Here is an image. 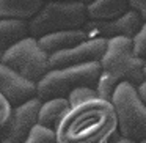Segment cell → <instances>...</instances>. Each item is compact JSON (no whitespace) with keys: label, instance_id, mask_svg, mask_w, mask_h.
Masks as SVG:
<instances>
[{"label":"cell","instance_id":"1","mask_svg":"<svg viewBox=\"0 0 146 143\" xmlns=\"http://www.w3.org/2000/svg\"><path fill=\"white\" fill-rule=\"evenodd\" d=\"M118 134L116 110L101 98L72 107L55 130L57 143H110Z\"/></svg>","mask_w":146,"mask_h":143},{"label":"cell","instance_id":"2","mask_svg":"<svg viewBox=\"0 0 146 143\" xmlns=\"http://www.w3.org/2000/svg\"><path fill=\"white\" fill-rule=\"evenodd\" d=\"M102 76L98 82V94L104 101L113 99L118 85L123 82L140 86L145 82L146 63L133 52V39L113 38L108 39V47L101 60Z\"/></svg>","mask_w":146,"mask_h":143},{"label":"cell","instance_id":"3","mask_svg":"<svg viewBox=\"0 0 146 143\" xmlns=\"http://www.w3.org/2000/svg\"><path fill=\"white\" fill-rule=\"evenodd\" d=\"M88 22L86 3L80 0L47 2L41 11L29 22L30 35L39 39L57 32L80 30Z\"/></svg>","mask_w":146,"mask_h":143},{"label":"cell","instance_id":"4","mask_svg":"<svg viewBox=\"0 0 146 143\" xmlns=\"http://www.w3.org/2000/svg\"><path fill=\"white\" fill-rule=\"evenodd\" d=\"M102 76L101 61L88 63L82 66L54 69L38 83V98L42 102L58 98H69V94L77 88L91 86L96 88Z\"/></svg>","mask_w":146,"mask_h":143},{"label":"cell","instance_id":"5","mask_svg":"<svg viewBox=\"0 0 146 143\" xmlns=\"http://www.w3.org/2000/svg\"><path fill=\"white\" fill-rule=\"evenodd\" d=\"M119 123V135L135 142L146 140V104L140 98L138 88L132 83L118 85L111 99Z\"/></svg>","mask_w":146,"mask_h":143},{"label":"cell","instance_id":"6","mask_svg":"<svg viewBox=\"0 0 146 143\" xmlns=\"http://www.w3.org/2000/svg\"><path fill=\"white\" fill-rule=\"evenodd\" d=\"M0 65H5L35 83H39L50 71L49 55L42 51L38 39L33 36L3 52L0 55Z\"/></svg>","mask_w":146,"mask_h":143},{"label":"cell","instance_id":"7","mask_svg":"<svg viewBox=\"0 0 146 143\" xmlns=\"http://www.w3.org/2000/svg\"><path fill=\"white\" fill-rule=\"evenodd\" d=\"M107 47H108V39L104 38L86 39L85 43L76 46V47H71L50 55L49 57V68H50V71H54V69H64V68L96 63V61H101L104 58Z\"/></svg>","mask_w":146,"mask_h":143},{"label":"cell","instance_id":"8","mask_svg":"<svg viewBox=\"0 0 146 143\" xmlns=\"http://www.w3.org/2000/svg\"><path fill=\"white\" fill-rule=\"evenodd\" d=\"M145 25V21L137 11L129 10L124 16L113 21H88L83 30L88 35V39L94 38H104V39H113V38H129L133 39L141 27Z\"/></svg>","mask_w":146,"mask_h":143},{"label":"cell","instance_id":"9","mask_svg":"<svg viewBox=\"0 0 146 143\" xmlns=\"http://www.w3.org/2000/svg\"><path fill=\"white\" fill-rule=\"evenodd\" d=\"M42 107V101L39 98L32 99L30 102L14 108L11 121L7 127L0 129V143H24L35 127L38 126L39 110Z\"/></svg>","mask_w":146,"mask_h":143},{"label":"cell","instance_id":"10","mask_svg":"<svg viewBox=\"0 0 146 143\" xmlns=\"http://www.w3.org/2000/svg\"><path fill=\"white\" fill-rule=\"evenodd\" d=\"M0 94L7 98L14 108L38 98V83L0 65Z\"/></svg>","mask_w":146,"mask_h":143},{"label":"cell","instance_id":"11","mask_svg":"<svg viewBox=\"0 0 146 143\" xmlns=\"http://www.w3.org/2000/svg\"><path fill=\"white\" fill-rule=\"evenodd\" d=\"M86 39H88L86 32L83 29H80V30H69V32L50 33V35H46L42 38H39L38 43L42 51L50 57V55L57 54V52L76 47V46L85 43Z\"/></svg>","mask_w":146,"mask_h":143},{"label":"cell","instance_id":"12","mask_svg":"<svg viewBox=\"0 0 146 143\" xmlns=\"http://www.w3.org/2000/svg\"><path fill=\"white\" fill-rule=\"evenodd\" d=\"M44 5V0H0V17L30 22Z\"/></svg>","mask_w":146,"mask_h":143},{"label":"cell","instance_id":"13","mask_svg":"<svg viewBox=\"0 0 146 143\" xmlns=\"http://www.w3.org/2000/svg\"><path fill=\"white\" fill-rule=\"evenodd\" d=\"M30 36H32L30 25L27 21L2 19L0 21V55Z\"/></svg>","mask_w":146,"mask_h":143},{"label":"cell","instance_id":"14","mask_svg":"<svg viewBox=\"0 0 146 143\" xmlns=\"http://www.w3.org/2000/svg\"><path fill=\"white\" fill-rule=\"evenodd\" d=\"M71 108L72 107L69 104V99L66 98H58L42 102V107L39 110L38 124L55 132L58 129V126L61 124V121L64 120V116L69 113Z\"/></svg>","mask_w":146,"mask_h":143},{"label":"cell","instance_id":"15","mask_svg":"<svg viewBox=\"0 0 146 143\" xmlns=\"http://www.w3.org/2000/svg\"><path fill=\"white\" fill-rule=\"evenodd\" d=\"M130 10L126 0H94L86 5L90 21H113Z\"/></svg>","mask_w":146,"mask_h":143},{"label":"cell","instance_id":"16","mask_svg":"<svg viewBox=\"0 0 146 143\" xmlns=\"http://www.w3.org/2000/svg\"><path fill=\"white\" fill-rule=\"evenodd\" d=\"M68 99H69L71 107H76V105H80V104H85V102L99 99V94H98V90L96 88H91V86H82V88L74 90Z\"/></svg>","mask_w":146,"mask_h":143},{"label":"cell","instance_id":"17","mask_svg":"<svg viewBox=\"0 0 146 143\" xmlns=\"http://www.w3.org/2000/svg\"><path fill=\"white\" fill-rule=\"evenodd\" d=\"M24 143H57V135H55L54 130H49L38 124L32 132V135Z\"/></svg>","mask_w":146,"mask_h":143},{"label":"cell","instance_id":"18","mask_svg":"<svg viewBox=\"0 0 146 143\" xmlns=\"http://www.w3.org/2000/svg\"><path fill=\"white\" fill-rule=\"evenodd\" d=\"M133 52L140 60L146 63V22L138 32V35L133 38Z\"/></svg>","mask_w":146,"mask_h":143},{"label":"cell","instance_id":"19","mask_svg":"<svg viewBox=\"0 0 146 143\" xmlns=\"http://www.w3.org/2000/svg\"><path fill=\"white\" fill-rule=\"evenodd\" d=\"M13 113H14V107L10 104V101L7 98L0 94V129L8 126V123L13 118Z\"/></svg>","mask_w":146,"mask_h":143},{"label":"cell","instance_id":"20","mask_svg":"<svg viewBox=\"0 0 146 143\" xmlns=\"http://www.w3.org/2000/svg\"><path fill=\"white\" fill-rule=\"evenodd\" d=\"M126 2L129 3L130 10L137 11L146 22V0H126Z\"/></svg>","mask_w":146,"mask_h":143},{"label":"cell","instance_id":"21","mask_svg":"<svg viewBox=\"0 0 146 143\" xmlns=\"http://www.w3.org/2000/svg\"><path fill=\"white\" fill-rule=\"evenodd\" d=\"M110 143H138V142H135V140H132V138H127V137H123V135H115L113 138H111V142Z\"/></svg>","mask_w":146,"mask_h":143},{"label":"cell","instance_id":"22","mask_svg":"<svg viewBox=\"0 0 146 143\" xmlns=\"http://www.w3.org/2000/svg\"><path fill=\"white\" fill-rule=\"evenodd\" d=\"M137 88H138V93H140V98L143 99V102H145L146 104V80L145 82L141 83V85L140 86H137Z\"/></svg>","mask_w":146,"mask_h":143},{"label":"cell","instance_id":"23","mask_svg":"<svg viewBox=\"0 0 146 143\" xmlns=\"http://www.w3.org/2000/svg\"><path fill=\"white\" fill-rule=\"evenodd\" d=\"M80 2H83V3L90 5V3H91V2H94V0H80Z\"/></svg>","mask_w":146,"mask_h":143},{"label":"cell","instance_id":"24","mask_svg":"<svg viewBox=\"0 0 146 143\" xmlns=\"http://www.w3.org/2000/svg\"><path fill=\"white\" fill-rule=\"evenodd\" d=\"M44 2H63V0H44Z\"/></svg>","mask_w":146,"mask_h":143},{"label":"cell","instance_id":"25","mask_svg":"<svg viewBox=\"0 0 146 143\" xmlns=\"http://www.w3.org/2000/svg\"><path fill=\"white\" fill-rule=\"evenodd\" d=\"M145 80H146V66H145Z\"/></svg>","mask_w":146,"mask_h":143},{"label":"cell","instance_id":"26","mask_svg":"<svg viewBox=\"0 0 146 143\" xmlns=\"http://www.w3.org/2000/svg\"><path fill=\"white\" fill-rule=\"evenodd\" d=\"M140 143H146V140H143V142H140Z\"/></svg>","mask_w":146,"mask_h":143}]
</instances>
